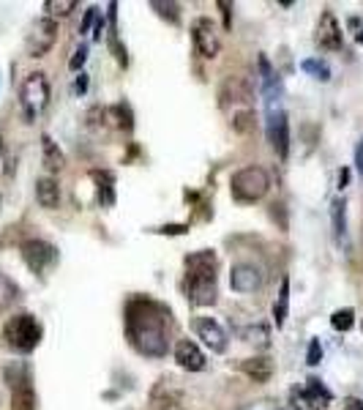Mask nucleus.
<instances>
[{
	"label": "nucleus",
	"mask_w": 363,
	"mask_h": 410,
	"mask_svg": "<svg viewBox=\"0 0 363 410\" xmlns=\"http://www.w3.org/2000/svg\"><path fill=\"white\" fill-rule=\"evenodd\" d=\"M251 99H254V85H251V80L249 77H243V74H229L224 77V82H222V88H219V104L224 109L235 107L241 109H249L251 104Z\"/></svg>",
	"instance_id": "obj_6"
},
{
	"label": "nucleus",
	"mask_w": 363,
	"mask_h": 410,
	"mask_svg": "<svg viewBox=\"0 0 363 410\" xmlns=\"http://www.w3.org/2000/svg\"><path fill=\"white\" fill-rule=\"evenodd\" d=\"M229 285H232L235 293H254V290L262 287V274H259V268L249 266V263H241V266L232 268Z\"/></svg>",
	"instance_id": "obj_14"
},
{
	"label": "nucleus",
	"mask_w": 363,
	"mask_h": 410,
	"mask_svg": "<svg viewBox=\"0 0 363 410\" xmlns=\"http://www.w3.org/2000/svg\"><path fill=\"white\" fill-rule=\"evenodd\" d=\"M320 361H323V345H320V339H311L309 353H306V364H309V367H317Z\"/></svg>",
	"instance_id": "obj_35"
},
{
	"label": "nucleus",
	"mask_w": 363,
	"mask_h": 410,
	"mask_svg": "<svg viewBox=\"0 0 363 410\" xmlns=\"http://www.w3.org/2000/svg\"><path fill=\"white\" fill-rule=\"evenodd\" d=\"M191 41H194V50L207 60H213L222 53V36L207 17H197L191 22Z\"/></svg>",
	"instance_id": "obj_8"
},
{
	"label": "nucleus",
	"mask_w": 363,
	"mask_h": 410,
	"mask_svg": "<svg viewBox=\"0 0 363 410\" xmlns=\"http://www.w3.org/2000/svg\"><path fill=\"white\" fill-rule=\"evenodd\" d=\"M36 200L41 208L47 211H55L58 203H60V186L55 178H38L36 180Z\"/></svg>",
	"instance_id": "obj_20"
},
{
	"label": "nucleus",
	"mask_w": 363,
	"mask_h": 410,
	"mask_svg": "<svg viewBox=\"0 0 363 410\" xmlns=\"http://www.w3.org/2000/svg\"><path fill=\"white\" fill-rule=\"evenodd\" d=\"M345 410H363V399H358V396H347Z\"/></svg>",
	"instance_id": "obj_38"
},
{
	"label": "nucleus",
	"mask_w": 363,
	"mask_h": 410,
	"mask_svg": "<svg viewBox=\"0 0 363 410\" xmlns=\"http://www.w3.org/2000/svg\"><path fill=\"white\" fill-rule=\"evenodd\" d=\"M355 38H358V44H361V47H363V31H361V33H358V36H355Z\"/></svg>",
	"instance_id": "obj_44"
},
{
	"label": "nucleus",
	"mask_w": 363,
	"mask_h": 410,
	"mask_svg": "<svg viewBox=\"0 0 363 410\" xmlns=\"http://www.w3.org/2000/svg\"><path fill=\"white\" fill-rule=\"evenodd\" d=\"M290 410H300V408H290Z\"/></svg>",
	"instance_id": "obj_47"
},
{
	"label": "nucleus",
	"mask_w": 363,
	"mask_h": 410,
	"mask_svg": "<svg viewBox=\"0 0 363 410\" xmlns=\"http://www.w3.org/2000/svg\"><path fill=\"white\" fill-rule=\"evenodd\" d=\"M241 369H243V374H249L254 383H268V380L273 377V361L265 356L243 358Z\"/></svg>",
	"instance_id": "obj_19"
},
{
	"label": "nucleus",
	"mask_w": 363,
	"mask_h": 410,
	"mask_svg": "<svg viewBox=\"0 0 363 410\" xmlns=\"http://www.w3.org/2000/svg\"><path fill=\"white\" fill-rule=\"evenodd\" d=\"M0 88H3V80H0Z\"/></svg>",
	"instance_id": "obj_46"
},
{
	"label": "nucleus",
	"mask_w": 363,
	"mask_h": 410,
	"mask_svg": "<svg viewBox=\"0 0 363 410\" xmlns=\"http://www.w3.org/2000/svg\"><path fill=\"white\" fill-rule=\"evenodd\" d=\"M265 134H268L271 148L281 159H287V153H290V121H287V112L281 109V102L265 104Z\"/></svg>",
	"instance_id": "obj_5"
},
{
	"label": "nucleus",
	"mask_w": 363,
	"mask_h": 410,
	"mask_svg": "<svg viewBox=\"0 0 363 410\" xmlns=\"http://www.w3.org/2000/svg\"><path fill=\"white\" fill-rule=\"evenodd\" d=\"M93 36H96V41H102V36H104V19L102 17L96 19V33H93Z\"/></svg>",
	"instance_id": "obj_43"
},
{
	"label": "nucleus",
	"mask_w": 363,
	"mask_h": 410,
	"mask_svg": "<svg viewBox=\"0 0 363 410\" xmlns=\"http://www.w3.org/2000/svg\"><path fill=\"white\" fill-rule=\"evenodd\" d=\"M85 60H87V44H80V47L74 50V55H71L69 69H71V72H80V69L85 66Z\"/></svg>",
	"instance_id": "obj_34"
},
{
	"label": "nucleus",
	"mask_w": 363,
	"mask_h": 410,
	"mask_svg": "<svg viewBox=\"0 0 363 410\" xmlns=\"http://www.w3.org/2000/svg\"><path fill=\"white\" fill-rule=\"evenodd\" d=\"M99 19V9H87L85 11V19H82V25H80V33H87L90 31V25Z\"/></svg>",
	"instance_id": "obj_37"
},
{
	"label": "nucleus",
	"mask_w": 363,
	"mask_h": 410,
	"mask_svg": "<svg viewBox=\"0 0 363 410\" xmlns=\"http://www.w3.org/2000/svg\"><path fill=\"white\" fill-rule=\"evenodd\" d=\"M300 399H303L311 410H325L330 405V399H333V394L323 386L320 377H309V380H306V389L300 392Z\"/></svg>",
	"instance_id": "obj_17"
},
{
	"label": "nucleus",
	"mask_w": 363,
	"mask_h": 410,
	"mask_svg": "<svg viewBox=\"0 0 363 410\" xmlns=\"http://www.w3.org/2000/svg\"><path fill=\"white\" fill-rule=\"evenodd\" d=\"M90 178L96 183V200L102 208L115 205V176L109 170H90Z\"/></svg>",
	"instance_id": "obj_16"
},
{
	"label": "nucleus",
	"mask_w": 363,
	"mask_h": 410,
	"mask_svg": "<svg viewBox=\"0 0 363 410\" xmlns=\"http://www.w3.org/2000/svg\"><path fill=\"white\" fill-rule=\"evenodd\" d=\"M241 337L243 342H249V345H259V347H268V342H271V331H268V325H246L241 328Z\"/></svg>",
	"instance_id": "obj_27"
},
{
	"label": "nucleus",
	"mask_w": 363,
	"mask_h": 410,
	"mask_svg": "<svg viewBox=\"0 0 363 410\" xmlns=\"http://www.w3.org/2000/svg\"><path fill=\"white\" fill-rule=\"evenodd\" d=\"M355 167H358V173L363 176V140L358 143V148H355Z\"/></svg>",
	"instance_id": "obj_39"
},
{
	"label": "nucleus",
	"mask_w": 363,
	"mask_h": 410,
	"mask_svg": "<svg viewBox=\"0 0 363 410\" xmlns=\"http://www.w3.org/2000/svg\"><path fill=\"white\" fill-rule=\"evenodd\" d=\"M175 361H178L180 369H189V372L205 369V356H202V350H200L191 339H180V342L175 345Z\"/></svg>",
	"instance_id": "obj_15"
},
{
	"label": "nucleus",
	"mask_w": 363,
	"mask_h": 410,
	"mask_svg": "<svg viewBox=\"0 0 363 410\" xmlns=\"http://www.w3.org/2000/svg\"><path fill=\"white\" fill-rule=\"evenodd\" d=\"M44 9L50 11L52 17H66V14H71L77 9V0H47Z\"/></svg>",
	"instance_id": "obj_32"
},
{
	"label": "nucleus",
	"mask_w": 363,
	"mask_h": 410,
	"mask_svg": "<svg viewBox=\"0 0 363 410\" xmlns=\"http://www.w3.org/2000/svg\"><path fill=\"white\" fill-rule=\"evenodd\" d=\"M11 410H36V392L31 383L11 389Z\"/></svg>",
	"instance_id": "obj_22"
},
{
	"label": "nucleus",
	"mask_w": 363,
	"mask_h": 410,
	"mask_svg": "<svg viewBox=\"0 0 363 410\" xmlns=\"http://www.w3.org/2000/svg\"><path fill=\"white\" fill-rule=\"evenodd\" d=\"M0 159H3V137H0Z\"/></svg>",
	"instance_id": "obj_45"
},
{
	"label": "nucleus",
	"mask_w": 363,
	"mask_h": 410,
	"mask_svg": "<svg viewBox=\"0 0 363 410\" xmlns=\"http://www.w3.org/2000/svg\"><path fill=\"white\" fill-rule=\"evenodd\" d=\"M3 339L17 353H33L38 347V342H41V323L36 320L33 315H28V312L14 315L3 325Z\"/></svg>",
	"instance_id": "obj_2"
},
{
	"label": "nucleus",
	"mask_w": 363,
	"mask_h": 410,
	"mask_svg": "<svg viewBox=\"0 0 363 410\" xmlns=\"http://www.w3.org/2000/svg\"><path fill=\"white\" fill-rule=\"evenodd\" d=\"M58 41V22L52 17H38L25 36V50L31 58H44Z\"/></svg>",
	"instance_id": "obj_7"
},
{
	"label": "nucleus",
	"mask_w": 363,
	"mask_h": 410,
	"mask_svg": "<svg viewBox=\"0 0 363 410\" xmlns=\"http://www.w3.org/2000/svg\"><path fill=\"white\" fill-rule=\"evenodd\" d=\"M330 325L336 328V331H350L352 325H355V312L345 306V309H336L333 315H330Z\"/></svg>",
	"instance_id": "obj_30"
},
{
	"label": "nucleus",
	"mask_w": 363,
	"mask_h": 410,
	"mask_svg": "<svg viewBox=\"0 0 363 410\" xmlns=\"http://www.w3.org/2000/svg\"><path fill=\"white\" fill-rule=\"evenodd\" d=\"M330 219H333V232H336L339 238H345V232H347V203H345V197H336V200L330 203Z\"/></svg>",
	"instance_id": "obj_25"
},
{
	"label": "nucleus",
	"mask_w": 363,
	"mask_h": 410,
	"mask_svg": "<svg viewBox=\"0 0 363 410\" xmlns=\"http://www.w3.org/2000/svg\"><path fill=\"white\" fill-rule=\"evenodd\" d=\"M19 102H22V112L28 121H36L47 104H50V80L47 74L33 72L28 74V80L22 82V90H19Z\"/></svg>",
	"instance_id": "obj_4"
},
{
	"label": "nucleus",
	"mask_w": 363,
	"mask_h": 410,
	"mask_svg": "<svg viewBox=\"0 0 363 410\" xmlns=\"http://www.w3.org/2000/svg\"><path fill=\"white\" fill-rule=\"evenodd\" d=\"M151 9H156V14H158V17L170 19L173 25L180 22V9H178L175 3H161V0H153V3H151Z\"/></svg>",
	"instance_id": "obj_31"
},
{
	"label": "nucleus",
	"mask_w": 363,
	"mask_h": 410,
	"mask_svg": "<svg viewBox=\"0 0 363 410\" xmlns=\"http://www.w3.org/2000/svg\"><path fill=\"white\" fill-rule=\"evenodd\" d=\"M3 377H6V383H9L11 389H17L22 383H31V369H28V364L14 361V364H9V367L3 369Z\"/></svg>",
	"instance_id": "obj_24"
},
{
	"label": "nucleus",
	"mask_w": 363,
	"mask_h": 410,
	"mask_svg": "<svg viewBox=\"0 0 363 410\" xmlns=\"http://www.w3.org/2000/svg\"><path fill=\"white\" fill-rule=\"evenodd\" d=\"M194 334L210 347V353H224L227 350L224 328L213 320V318H197V320H194Z\"/></svg>",
	"instance_id": "obj_12"
},
{
	"label": "nucleus",
	"mask_w": 363,
	"mask_h": 410,
	"mask_svg": "<svg viewBox=\"0 0 363 410\" xmlns=\"http://www.w3.org/2000/svg\"><path fill=\"white\" fill-rule=\"evenodd\" d=\"M167 318L170 312L153 298H131L126 303V334L142 356H167Z\"/></svg>",
	"instance_id": "obj_1"
},
{
	"label": "nucleus",
	"mask_w": 363,
	"mask_h": 410,
	"mask_svg": "<svg viewBox=\"0 0 363 410\" xmlns=\"http://www.w3.org/2000/svg\"><path fill=\"white\" fill-rule=\"evenodd\" d=\"M300 69L306 74H311L314 80H320V82H328L330 80V66L325 60H320V58H306V60L300 63Z\"/></svg>",
	"instance_id": "obj_28"
},
{
	"label": "nucleus",
	"mask_w": 363,
	"mask_h": 410,
	"mask_svg": "<svg viewBox=\"0 0 363 410\" xmlns=\"http://www.w3.org/2000/svg\"><path fill=\"white\" fill-rule=\"evenodd\" d=\"M219 9H222V14H224V28H229V25H232V19H229V9H232V6L222 0V3H219Z\"/></svg>",
	"instance_id": "obj_41"
},
{
	"label": "nucleus",
	"mask_w": 363,
	"mask_h": 410,
	"mask_svg": "<svg viewBox=\"0 0 363 410\" xmlns=\"http://www.w3.org/2000/svg\"><path fill=\"white\" fill-rule=\"evenodd\" d=\"M107 121H115V126H118V129H126V131L134 129V115H131V107H129V104L109 107L107 109Z\"/></svg>",
	"instance_id": "obj_26"
},
{
	"label": "nucleus",
	"mask_w": 363,
	"mask_h": 410,
	"mask_svg": "<svg viewBox=\"0 0 363 410\" xmlns=\"http://www.w3.org/2000/svg\"><path fill=\"white\" fill-rule=\"evenodd\" d=\"M153 232H161V235H183V232H189V225H164V227H158Z\"/></svg>",
	"instance_id": "obj_36"
},
{
	"label": "nucleus",
	"mask_w": 363,
	"mask_h": 410,
	"mask_svg": "<svg viewBox=\"0 0 363 410\" xmlns=\"http://www.w3.org/2000/svg\"><path fill=\"white\" fill-rule=\"evenodd\" d=\"M287 312H290V279L284 276V279H281V287H278L276 303H273V320H276L278 328L287 320Z\"/></svg>",
	"instance_id": "obj_23"
},
{
	"label": "nucleus",
	"mask_w": 363,
	"mask_h": 410,
	"mask_svg": "<svg viewBox=\"0 0 363 410\" xmlns=\"http://www.w3.org/2000/svg\"><path fill=\"white\" fill-rule=\"evenodd\" d=\"M347 183H350V170H342V173H339V189H345Z\"/></svg>",
	"instance_id": "obj_42"
},
{
	"label": "nucleus",
	"mask_w": 363,
	"mask_h": 410,
	"mask_svg": "<svg viewBox=\"0 0 363 410\" xmlns=\"http://www.w3.org/2000/svg\"><path fill=\"white\" fill-rule=\"evenodd\" d=\"M268 189H271V176L257 164L238 170L229 180V192L238 203H257L265 197Z\"/></svg>",
	"instance_id": "obj_3"
},
{
	"label": "nucleus",
	"mask_w": 363,
	"mask_h": 410,
	"mask_svg": "<svg viewBox=\"0 0 363 410\" xmlns=\"http://www.w3.org/2000/svg\"><path fill=\"white\" fill-rule=\"evenodd\" d=\"M19 290L17 285L6 276V274H0V309H6V306H11V303L17 301Z\"/></svg>",
	"instance_id": "obj_29"
},
{
	"label": "nucleus",
	"mask_w": 363,
	"mask_h": 410,
	"mask_svg": "<svg viewBox=\"0 0 363 410\" xmlns=\"http://www.w3.org/2000/svg\"><path fill=\"white\" fill-rule=\"evenodd\" d=\"M74 90H77V93H85V90H87V74H80V77H77Z\"/></svg>",
	"instance_id": "obj_40"
},
{
	"label": "nucleus",
	"mask_w": 363,
	"mask_h": 410,
	"mask_svg": "<svg viewBox=\"0 0 363 410\" xmlns=\"http://www.w3.org/2000/svg\"><path fill=\"white\" fill-rule=\"evenodd\" d=\"M183 266H186V274H197V276H216V254H213L210 249L191 252V254H186Z\"/></svg>",
	"instance_id": "obj_18"
},
{
	"label": "nucleus",
	"mask_w": 363,
	"mask_h": 410,
	"mask_svg": "<svg viewBox=\"0 0 363 410\" xmlns=\"http://www.w3.org/2000/svg\"><path fill=\"white\" fill-rule=\"evenodd\" d=\"M151 405L153 410H186L183 408V392L175 389L173 380H161L153 389V396H151Z\"/></svg>",
	"instance_id": "obj_13"
},
{
	"label": "nucleus",
	"mask_w": 363,
	"mask_h": 410,
	"mask_svg": "<svg viewBox=\"0 0 363 410\" xmlns=\"http://www.w3.org/2000/svg\"><path fill=\"white\" fill-rule=\"evenodd\" d=\"M0 200H3V197H0Z\"/></svg>",
	"instance_id": "obj_48"
},
{
	"label": "nucleus",
	"mask_w": 363,
	"mask_h": 410,
	"mask_svg": "<svg viewBox=\"0 0 363 410\" xmlns=\"http://www.w3.org/2000/svg\"><path fill=\"white\" fill-rule=\"evenodd\" d=\"M216 276H197V274H186V298L194 306H210L216 303Z\"/></svg>",
	"instance_id": "obj_11"
},
{
	"label": "nucleus",
	"mask_w": 363,
	"mask_h": 410,
	"mask_svg": "<svg viewBox=\"0 0 363 410\" xmlns=\"http://www.w3.org/2000/svg\"><path fill=\"white\" fill-rule=\"evenodd\" d=\"M41 153H44V167L52 170V173H60L66 167V153L58 148V143L52 140L50 134L41 137Z\"/></svg>",
	"instance_id": "obj_21"
},
{
	"label": "nucleus",
	"mask_w": 363,
	"mask_h": 410,
	"mask_svg": "<svg viewBox=\"0 0 363 410\" xmlns=\"http://www.w3.org/2000/svg\"><path fill=\"white\" fill-rule=\"evenodd\" d=\"M314 41L320 50H328V53H339L345 47L342 25H339L333 11H323V17L317 22V31H314Z\"/></svg>",
	"instance_id": "obj_10"
},
{
	"label": "nucleus",
	"mask_w": 363,
	"mask_h": 410,
	"mask_svg": "<svg viewBox=\"0 0 363 410\" xmlns=\"http://www.w3.org/2000/svg\"><path fill=\"white\" fill-rule=\"evenodd\" d=\"M251 126H254V112H251V109H238V112H232V129H235V131L246 134Z\"/></svg>",
	"instance_id": "obj_33"
},
{
	"label": "nucleus",
	"mask_w": 363,
	"mask_h": 410,
	"mask_svg": "<svg viewBox=\"0 0 363 410\" xmlns=\"http://www.w3.org/2000/svg\"><path fill=\"white\" fill-rule=\"evenodd\" d=\"M22 260L33 274H44L47 268L58 263V249L52 244H47V241L31 238V241L22 244Z\"/></svg>",
	"instance_id": "obj_9"
}]
</instances>
